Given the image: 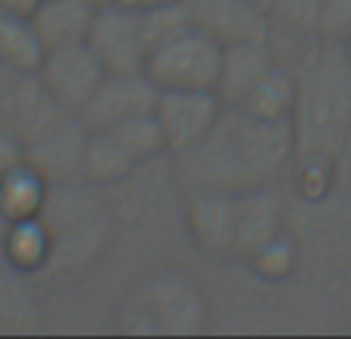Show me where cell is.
<instances>
[{
	"instance_id": "cell-12",
	"label": "cell",
	"mask_w": 351,
	"mask_h": 339,
	"mask_svg": "<svg viewBox=\"0 0 351 339\" xmlns=\"http://www.w3.org/2000/svg\"><path fill=\"white\" fill-rule=\"evenodd\" d=\"M191 229L206 250H234L237 229V194L197 188L191 200Z\"/></svg>"
},
{
	"instance_id": "cell-2",
	"label": "cell",
	"mask_w": 351,
	"mask_h": 339,
	"mask_svg": "<svg viewBox=\"0 0 351 339\" xmlns=\"http://www.w3.org/2000/svg\"><path fill=\"white\" fill-rule=\"evenodd\" d=\"M296 74V148L330 158L351 127V53L346 43L311 40L293 59Z\"/></svg>"
},
{
	"instance_id": "cell-8",
	"label": "cell",
	"mask_w": 351,
	"mask_h": 339,
	"mask_svg": "<svg viewBox=\"0 0 351 339\" xmlns=\"http://www.w3.org/2000/svg\"><path fill=\"white\" fill-rule=\"evenodd\" d=\"M86 136H90V127L80 121V115H65L31 145H25V161L47 182L71 185L84 179Z\"/></svg>"
},
{
	"instance_id": "cell-19",
	"label": "cell",
	"mask_w": 351,
	"mask_h": 339,
	"mask_svg": "<svg viewBox=\"0 0 351 339\" xmlns=\"http://www.w3.org/2000/svg\"><path fill=\"white\" fill-rule=\"evenodd\" d=\"M12 231L6 237V253H10L12 262L19 266H37V262L47 256L49 250V235L43 231V225L31 219H19V222H10Z\"/></svg>"
},
{
	"instance_id": "cell-7",
	"label": "cell",
	"mask_w": 351,
	"mask_h": 339,
	"mask_svg": "<svg viewBox=\"0 0 351 339\" xmlns=\"http://www.w3.org/2000/svg\"><path fill=\"white\" fill-rule=\"evenodd\" d=\"M158 86L145 71H130V74H105L102 84L90 96V102L77 111L80 121L90 130H105L123 124L130 117H139L154 111L158 102Z\"/></svg>"
},
{
	"instance_id": "cell-21",
	"label": "cell",
	"mask_w": 351,
	"mask_h": 339,
	"mask_svg": "<svg viewBox=\"0 0 351 339\" xmlns=\"http://www.w3.org/2000/svg\"><path fill=\"white\" fill-rule=\"evenodd\" d=\"M19 161H25V145L0 124V173H6L10 167H16Z\"/></svg>"
},
{
	"instance_id": "cell-9",
	"label": "cell",
	"mask_w": 351,
	"mask_h": 339,
	"mask_svg": "<svg viewBox=\"0 0 351 339\" xmlns=\"http://www.w3.org/2000/svg\"><path fill=\"white\" fill-rule=\"evenodd\" d=\"M191 19L200 31L216 37L222 47L243 40H268L271 22L256 0H188Z\"/></svg>"
},
{
	"instance_id": "cell-3",
	"label": "cell",
	"mask_w": 351,
	"mask_h": 339,
	"mask_svg": "<svg viewBox=\"0 0 351 339\" xmlns=\"http://www.w3.org/2000/svg\"><path fill=\"white\" fill-rule=\"evenodd\" d=\"M225 47L197 25L152 47L145 74L158 90H216Z\"/></svg>"
},
{
	"instance_id": "cell-26",
	"label": "cell",
	"mask_w": 351,
	"mask_h": 339,
	"mask_svg": "<svg viewBox=\"0 0 351 339\" xmlns=\"http://www.w3.org/2000/svg\"><path fill=\"white\" fill-rule=\"evenodd\" d=\"M346 47H348V53H351V37H348V40H346Z\"/></svg>"
},
{
	"instance_id": "cell-20",
	"label": "cell",
	"mask_w": 351,
	"mask_h": 339,
	"mask_svg": "<svg viewBox=\"0 0 351 339\" xmlns=\"http://www.w3.org/2000/svg\"><path fill=\"white\" fill-rule=\"evenodd\" d=\"M317 37L327 43H346L351 37V0H321Z\"/></svg>"
},
{
	"instance_id": "cell-16",
	"label": "cell",
	"mask_w": 351,
	"mask_h": 339,
	"mask_svg": "<svg viewBox=\"0 0 351 339\" xmlns=\"http://www.w3.org/2000/svg\"><path fill=\"white\" fill-rule=\"evenodd\" d=\"M241 105L265 121H293V111H296V74H293V68L278 62V68L268 71Z\"/></svg>"
},
{
	"instance_id": "cell-11",
	"label": "cell",
	"mask_w": 351,
	"mask_h": 339,
	"mask_svg": "<svg viewBox=\"0 0 351 339\" xmlns=\"http://www.w3.org/2000/svg\"><path fill=\"white\" fill-rule=\"evenodd\" d=\"M93 12L96 6L86 0H40L34 10L28 12L34 34L40 40L43 53L56 47H71V43H84L90 34Z\"/></svg>"
},
{
	"instance_id": "cell-17",
	"label": "cell",
	"mask_w": 351,
	"mask_h": 339,
	"mask_svg": "<svg viewBox=\"0 0 351 339\" xmlns=\"http://www.w3.org/2000/svg\"><path fill=\"white\" fill-rule=\"evenodd\" d=\"M0 59L22 71H37L43 47L34 34V25L25 12L0 6Z\"/></svg>"
},
{
	"instance_id": "cell-24",
	"label": "cell",
	"mask_w": 351,
	"mask_h": 339,
	"mask_svg": "<svg viewBox=\"0 0 351 339\" xmlns=\"http://www.w3.org/2000/svg\"><path fill=\"white\" fill-rule=\"evenodd\" d=\"M154 3H170V0H145V3H142V10H145V6H154Z\"/></svg>"
},
{
	"instance_id": "cell-5",
	"label": "cell",
	"mask_w": 351,
	"mask_h": 339,
	"mask_svg": "<svg viewBox=\"0 0 351 339\" xmlns=\"http://www.w3.org/2000/svg\"><path fill=\"white\" fill-rule=\"evenodd\" d=\"M222 96L216 90H160L154 102V117L167 139V152L188 154L204 142L222 115Z\"/></svg>"
},
{
	"instance_id": "cell-15",
	"label": "cell",
	"mask_w": 351,
	"mask_h": 339,
	"mask_svg": "<svg viewBox=\"0 0 351 339\" xmlns=\"http://www.w3.org/2000/svg\"><path fill=\"white\" fill-rule=\"evenodd\" d=\"M142 161L127 148V142L114 133L111 127L90 130L86 136V152H84V179L86 182H117L139 167Z\"/></svg>"
},
{
	"instance_id": "cell-22",
	"label": "cell",
	"mask_w": 351,
	"mask_h": 339,
	"mask_svg": "<svg viewBox=\"0 0 351 339\" xmlns=\"http://www.w3.org/2000/svg\"><path fill=\"white\" fill-rule=\"evenodd\" d=\"M40 3V0H0V6H6V10H16V12H25L28 16L34 6Z\"/></svg>"
},
{
	"instance_id": "cell-25",
	"label": "cell",
	"mask_w": 351,
	"mask_h": 339,
	"mask_svg": "<svg viewBox=\"0 0 351 339\" xmlns=\"http://www.w3.org/2000/svg\"><path fill=\"white\" fill-rule=\"evenodd\" d=\"M86 3H93V6H105V3H114V0H86Z\"/></svg>"
},
{
	"instance_id": "cell-4",
	"label": "cell",
	"mask_w": 351,
	"mask_h": 339,
	"mask_svg": "<svg viewBox=\"0 0 351 339\" xmlns=\"http://www.w3.org/2000/svg\"><path fill=\"white\" fill-rule=\"evenodd\" d=\"M86 47L102 62L105 74L145 71L148 40L145 28H142V12L123 3L96 6L90 34H86Z\"/></svg>"
},
{
	"instance_id": "cell-1",
	"label": "cell",
	"mask_w": 351,
	"mask_h": 339,
	"mask_svg": "<svg viewBox=\"0 0 351 339\" xmlns=\"http://www.w3.org/2000/svg\"><path fill=\"white\" fill-rule=\"evenodd\" d=\"M296 152L293 121H265L243 105H222L200 145L182 154L185 179L210 191L243 194L271 185Z\"/></svg>"
},
{
	"instance_id": "cell-10",
	"label": "cell",
	"mask_w": 351,
	"mask_h": 339,
	"mask_svg": "<svg viewBox=\"0 0 351 339\" xmlns=\"http://www.w3.org/2000/svg\"><path fill=\"white\" fill-rule=\"evenodd\" d=\"M278 68V53L271 40H243L228 43L222 56V74H219L216 93L225 105H241L256 84L268 71Z\"/></svg>"
},
{
	"instance_id": "cell-13",
	"label": "cell",
	"mask_w": 351,
	"mask_h": 339,
	"mask_svg": "<svg viewBox=\"0 0 351 339\" xmlns=\"http://www.w3.org/2000/svg\"><path fill=\"white\" fill-rule=\"evenodd\" d=\"M278 210H280V204L271 185L237 194L234 250H241V253H259L265 244H271L274 229H278Z\"/></svg>"
},
{
	"instance_id": "cell-18",
	"label": "cell",
	"mask_w": 351,
	"mask_h": 339,
	"mask_svg": "<svg viewBox=\"0 0 351 339\" xmlns=\"http://www.w3.org/2000/svg\"><path fill=\"white\" fill-rule=\"evenodd\" d=\"M139 12H142V28H145L148 53H152V47L164 43L167 37L179 34V31H185V28H191V25H194L188 0L154 3V6H145V10H139Z\"/></svg>"
},
{
	"instance_id": "cell-14",
	"label": "cell",
	"mask_w": 351,
	"mask_h": 339,
	"mask_svg": "<svg viewBox=\"0 0 351 339\" xmlns=\"http://www.w3.org/2000/svg\"><path fill=\"white\" fill-rule=\"evenodd\" d=\"M43 200H47V179L28 161H19L16 167L0 173V216L6 222L37 216Z\"/></svg>"
},
{
	"instance_id": "cell-6",
	"label": "cell",
	"mask_w": 351,
	"mask_h": 339,
	"mask_svg": "<svg viewBox=\"0 0 351 339\" xmlns=\"http://www.w3.org/2000/svg\"><path fill=\"white\" fill-rule=\"evenodd\" d=\"M37 78L43 80V86L53 93V99L62 108L77 115L90 102L96 86L102 84L105 68L84 40V43H71V47L47 49L40 65H37Z\"/></svg>"
},
{
	"instance_id": "cell-23",
	"label": "cell",
	"mask_w": 351,
	"mask_h": 339,
	"mask_svg": "<svg viewBox=\"0 0 351 339\" xmlns=\"http://www.w3.org/2000/svg\"><path fill=\"white\" fill-rule=\"evenodd\" d=\"M256 3H259V6H262V10H265V12H268V10H271V6H274V3H278V0H256Z\"/></svg>"
}]
</instances>
